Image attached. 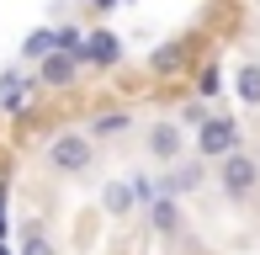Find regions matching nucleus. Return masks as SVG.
<instances>
[{
  "label": "nucleus",
  "instance_id": "nucleus-1",
  "mask_svg": "<svg viewBox=\"0 0 260 255\" xmlns=\"http://www.w3.org/2000/svg\"><path fill=\"white\" fill-rule=\"evenodd\" d=\"M90 165H96V138L90 133L69 128V133L48 138V170H58V176H85Z\"/></svg>",
  "mask_w": 260,
  "mask_h": 255
},
{
  "label": "nucleus",
  "instance_id": "nucleus-2",
  "mask_svg": "<svg viewBox=\"0 0 260 255\" xmlns=\"http://www.w3.org/2000/svg\"><path fill=\"white\" fill-rule=\"evenodd\" d=\"M234 149H244V128L234 117H207L202 128H197V160L218 165V160H229Z\"/></svg>",
  "mask_w": 260,
  "mask_h": 255
},
{
  "label": "nucleus",
  "instance_id": "nucleus-3",
  "mask_svg": "<svg viewBox=\"0 0 260 255\" xmlns=\"http://www.w3.org/2000/svg\"><path fill=\"white\" fill-rule=\"evenodd\" d=\"M218 186H223V197H229V202L255 197V186H260V160L244 154V149H234L229 160H218Z\"/></svg>",
  "mask_w": 260,
  "mask_h": 255
},
{
  "label": "nucleus",
  "instance_id": "nucleus-4",
  "mask_svg": "<svg viewBox=\"0 0 260 255\" xmlns=\"http://www.w3.org/2000/svg\"><path fill=\"white\" fill-rule=\"evenodd\" d=\"M144 154L159 160V165H175V160H186V128L175 117H159L144 128Z\"/></svg>",
  "mask_w": 260,
  "mask_h": 255
},
{
  "label": "nucleus",
  "instance_id": "nucleus-5",
  "mask_svg": "<svg viewBox=\"0 0 260 255\" xmlns=\"http://www.w3.org/2000/svg\"><path fill=\"white\" fill-rule=\"evenodd\" d=\"M207 186V160H175L170 170L159 176V197H191V192H202Z\"/></svg>",
  "mask_w": 260,
  "mask_h": 255
},
{
  "label": "nucleus",
  "instance_id": "nucleus-6",
  "mask_svg": "<svg viewBox=\"0 0 260 255\" xmlns=\"http://www.w3.org/2000/svg\"><path fill=\"white\" fill-rule=\"evenodd\" d=\"M122 59H127V43L117 38L112 27H90L85 32V64L90 69H117Z\"/></svg>",
  "mask_w": 260,
  "mask_h": 255
},
{
  "label": "nucleus",
  "instance_id": "nucleus-7",
  "mask_svg": "<svg viewBox=\"0 0 260 255\" xmlns=\"http://www.w3.org/2000/svg\"><path fill=\"white\" fill-rule=\"evenodd\" d=\"M32 80H38V90H69L80 80V59H69V53H48V59H38V69H32Z\"/></svg>",
  "mask_w": 260,
  "mask_h": 255
},
{
  "label": "nucleus",
  "instance_id": "nucleus-8",
  "mask_svg": "<svg viewBox=\"0 0 260 255\" xmlns=\"http://www.w3.org/2000/svg\"><path fill=\"white\" fill-rule=\"evenodd\" d=\"M101 213L106 218H133L138 213V197H133V186H127V176L101 181Z\"/></svg>",
  "mask_w": 260,
  "mask_h": 255
},
{
  "label": "nucleus",
  "instance_id": "nucleus-9",
  "mask_svg": "<svg viewBox=\"0 0 260 255\" xmlns=\"http://www.w3.org/2000/svg\"><path fill=\"white\" fill-rule=\"evenodd\" d=\"M144 213H149V229L165 234V239H175V234L186 229V213H181V202H175V197H154Z\"/></svg>",
  "mask_w": 260,
  "mask_h": 255
},
{
  "label": "nucleus",
  "instance_id": "nucleus-10",
  "mask_svg": "<svg viewBox=\"0 0 260 255\" xmlns=\"http://www.w3.org/2000/svg\"><path fill=\"white\" fill-rule=\"evenodd\" d=\"M186 59H191V38H170L165 48L149 53V69H154V75H175Z\"/></svg>",
  "mask_w": 260,
  "mask_h": 255
},
{
  "label": "nucleus",
  "instance_id": "nucleus-11",
  "mask_svg": "<svg viewBox=\"0 0 260 255\" xmlns=\"http://www.w3.org/2000/svg\"><path fill=\"white\" fill-rule=\"evenodd\" d=\"M122 133H133V112H96L90 117V138H101V144H112Z\"/></svg>",
  "mask_w": 260,
  "mask_h": 255
},
{
  "label": "nucleus",
  "instance_id": "nucleus-12",
  "mask_svg": "<svg viewBox=\"0 0 260 255\" xmlns=\"http://www.w3.org/2000/svg\"><path fill=\"white\" fill-rule=\"evenodd\" d=\"M53 48L85 64V27H80V21H53Z\"/></svg>",
  "mask_w": 260,
  "mask_h": 255
},
{
  "label": "nucleus",
  "instance_id": "nucleus-13",
  "mask_svg": "<svg viewBox=\"0 0 260 255\" xmlns=\"http://www.w3.org/2000/svg\"><path fill=\"white\" fill-rule=\"evenodd\" d=\"M53 53V21H43V27H32L27 38H21V64H38Z\"/></svg>",
  "mask_w": 260,
  "mask_h": 255
},
{
  "label": "nucleus",
  "instance_id": "nucleus-14",
  "mask_svg": "<svg viewBox=\"0 0 260 255\" xmlns=\"http://www.w3.org/2000/svg\"><path fill=\"white\" fill-rule=\"evenodd\" d=\"M234 96H239L244 107H260V64H255V59L234 69Z\"/></svg>",
  "mask_w": 260,
  "mask_h": 255
},
{
  "label": "nucleus",
  "instance_id": "nucleus-15",
  "mask_svg": "<svg viewBox=\"0 0 260 255\" xmlns=\"http://www.w3.org/2000/svg\"><path fill=\"white\" fill-rule=\"evenodd\" d=\"M16 255H58V250H53V239L43 234L38 224H27V229H21V245H16Z\"/></svg>",
  "mask_w": 260,
  "mask_h": 255
},
{
  "label": "nucleus",
  "instance_id": "nucleus-16",
  "mask_svg": "<svg viewBox=\"0 0 260 255\" xmlns=\"http://www.w3.org/2000/svg\"><path fill=\"white\" fill-rule=\"evenodd\" d=\"M127 186H133L138 207H149V202L159 197V176H149V170H133V176H127Z\"/></svg>",
  "mask_w": 260,
  "mask_h": 255
},
{
  "label": "nucleus",
  "instance_id": "nucleus-17",
  "mask_svg": "<svg viewBox=\"0 0 260 255\" xmlns=\"http://www.w3.org/2000/svg\"><path fill=\"white\" fill-rule=\"evenodd\" d=\"M197 96H202V101H212V96H223V69H218V64H207L202 75H197Z\"/></svg>",
  "mask_w": 260,
  "mask_h": 255
},
{
  "label": "nucleus",
  "instance_id": "nucleus-18",
  "mask_svg": "<svg viewBox=\"0 0 260 255\" xmlns=\"http://www.w3.org/2000/svg\"><path fill=\"white\" fill-rule=\"evenodd\" d=\"M175 122H181V128H202V122H207V107H202V96H191V101H186Z\"/></svg>",
  "mask_w": 260,
  "mask_h": 255
},
{
  "label": "nucleus",
  "instance_id": "nucleus-19",
  "mask_svg": "<svg viewBox=\"0 0 260 255\" xmlns=\"http://www.w3.org/2000/svg\"><path fill=\"white\" fill-rule=\"evenodd\" d=\"M85 6H90V11H96V16H112V11H117V6H122V0H85Z\"/></svg>",
  "mask_w": 260,
  "mask_h": 255
},
{
  "label": "nucleus",
  "instance_id": "nucleus-20",
  "mask_svg": "<svg viewBox=\"0 0 260 255\" xmlns=\"http://www.w3.org/2000/svg\"><path fill=\"white\" fill-rule=\"evenodd\" d=\"M0 255H16V250H11V239H0Z\"/></svg>",
  "mask_w": 260,
  "mask_h": 255
},
{
  "label": "nucleus",
  "instance_id": "nucleus-21",
  "mask_svg": "<svg viewBox=\"0 0 260 255\" xmlns=\"http://www.w3.org/2000/svg\"><path fill=\"white\" fill-rule=\"evenodd\" d=\"M122 6H133V0H122Z\"/></svg>",
  "mask_w": 260,
  "mask_h": 255
},
{
  "label": "nucleus",
  "instance_id": "nucleus-22",
  "mask_svg": "<svg viewBox=\"0 0 260 255\" xmlns=\"http://www.w3.org/2000/svg\"><path fill=\"white\" fill-rule=\"evenodd\" d=\"M255 64H260V53H255Z\"/></svg>",
  "mask_w": 260,
  "mask_h": 255
}]
</instances>
